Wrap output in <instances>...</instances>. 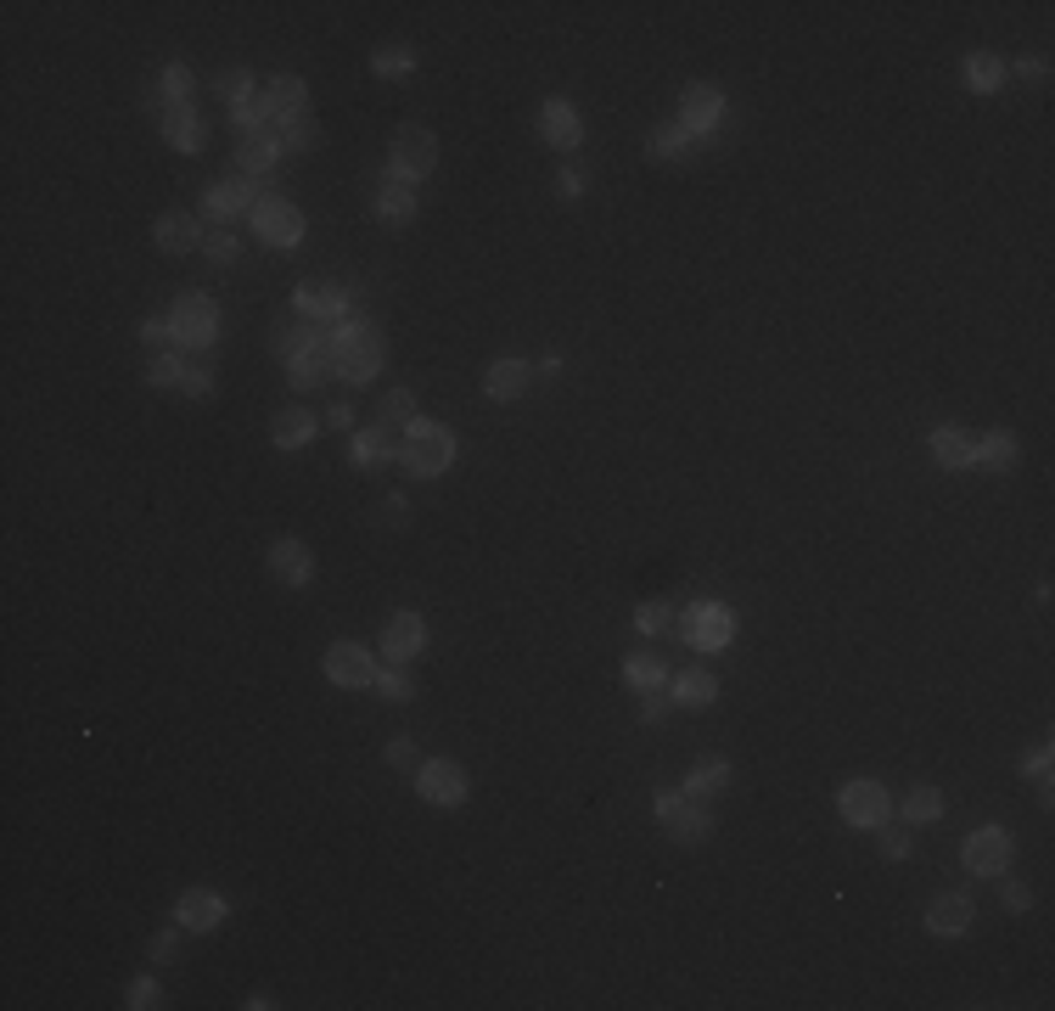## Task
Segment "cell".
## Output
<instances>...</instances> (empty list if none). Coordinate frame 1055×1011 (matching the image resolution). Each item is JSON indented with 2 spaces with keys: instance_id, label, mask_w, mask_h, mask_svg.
<instances>
[{
  "instance_id": "obj_1",
  "label": "cell",
  "mask_w": 1055,
  "mask_h": 1011,
  "mask_svg": "<svg viewBox=\"0 0 1055 1011\" xmlns=\"http://www.w3.org/2000/svg\"><path fill=\"white\" fill-rule=\"evenodd\" d=\"M331 360H337V377L342 382H371L382 371V331L366 320V315H348L337 331H331Z\"/></svg>"
},
{
  "instance_id": "obj_2",
  "label": "cell",
  "mask_w": 1055,
  "mask_h": 1011,
  "mask_svg": "<svg viewBox=\"0 0 1055 1011\" xmlns=\"http://www.w3.org/2000/svg\"><path fill=\"white\" fill-rule=\"evenodd\" d=\"M399 461H404L416 478L450 472V461H455V433L438 428V421H410L404 439H399Z\"/></svg>"
},
{
  "instance_id": "obj_3",
  "label": "cell",
  "mask_w": 1055,
  "mask_h": 1011,
  "mask_svg": "<svg viewBox=\"0 0 1055 1011\" xmlns=\"http://www.w3.org/2000/svg\"><path fill=\"white\" fill-rule=\"evenodd\" d=\"M438 168V135L432 130H421V124H404V130H393V141H388V181H399V186H416V181H427Z\"/></svg>"
},
{
  "instance_id": "obj_4",
  "label": "cell",
  "mask_w": 1055,
  "mask_h": 1011,
  "mask_svg": "<svg viewBox=\"0 0 1055 1011\" xmlns=\"http://www.w3.org/2000/svg\"><path fill=\"white\" fill-rule=\"evenodd\" d=\"M247 219H253V236H258L264 247H276V253H287V247L304 242V208H293L287 197H258Z\"/></svg>"
},
{
  "instance_id": "obj_5",
  "label": "cell",
  "mask_w": 1055,
  "mask_h": 1011,
  "mask_svg": "<svg viewBox=\"0 0 1055 1011\" xmlns=\"http://www.w3.org/2000/svg\"><path fill=\"white\" fill-rule=\"evenodd\" d=\"M1011 855H1016V842H1011L1005 826H977L972 837L960 842V866L972 871V877H1005Z\"/></svg>"
},
{
  "instance_id": "obj_6",
  "label": "cell",
  "mask_w": 1055,
  "mask_h": 1011,
  "mask_svg": "<svg viewBox=\"0 0 1055 1011\" xmlns=\"http://www.w3.org/2000/svg\"><path fill=\"white\" fill-rule=\"evenodd\" d=\"M837 809H842V820H848V826H859V831H875V826H888V815H893V798H888V787H882V782L859 776V782H848V787L837 793Z\"/></svg>"
},
{
  "instance_id": "obj_7",
  "label": "cell",
  "mask_w": 1055,
  "mask_h": 1011,
  "mask_svg": "<svg viewBox=\"0 0 1055 1011\" xmlns=\"http://www.w3.org/2000/svg\"><path fill=\"white\" fill-rule=\"evenodd\" d=\"M416 793L432 809H455V804H467V770L455 765V758H421L416 765Z\"/></svg>"
},
{
  "instance_id": "obj_8",
  "label": "cell",
  "mask_w": 1055,
  "mask_h": 1011,
  "mask_svg": "<svg viewBox=\"0 0 1055 1011\" xmlns=\"http://www.w3.org/2000/svg\"><path fill=\"white\" fill-rule=\"evenodd\" d=\"M174 331H181L186 349H214L219 337V304L208 293H181L174 298Z\"/></svg>"
},
{
  "instance_id": "obj_9",
  "label": "cell",
  "mask_w": 1055,
  "mask_h": 1011,
  "mask_svg": "<svg viewBox=\"0 0 1055 1011\" xmlns=\"http://www.w3.org/2000/svg\"><path fill=\"white\" fill-rule=\"evenodd\" d=\"M326 681L342 692H366V686H377V663L360 641H331L326 646Z\"/></svg>"
},
{
  "instance_id": "obj_10",
  "label": "cell",
  "mask_w": 1055,
  "mask_h": 1011,
  "mask_svg": "<svg viewBox=\"0 0 1055 1011\" xmlns=\"http://www.w3.org/2000/svg\"><path fill=\"white\" fill-rule=\"evenodd\" d=\"M725 119V91L719 84H685L679 96V130L685 135H714Z\"/></svg>"
},
{
  "instance_id": "obj_11",
  "label": "cell",
  "mask_w": 1055,
  "mask_h": 1011,
  "mask_svg": "<svg viewBox=\"0 0 1055 1011\" xmlns=\"http://www.w3.org/2000/svg\"><path fill=\"white\" fill-rule=\"evenodd\" d=\"M253 203H258V181H247V175H231L225 181H208V192H203V208L214 214V219H236V214H253Z\"/></svg>"
},
{
  "instance_id": "obj_12",
  "label": "cell",
  "mask_w": 1055,
  "mask_h": 1011,
  "mask_svg": "<svg viewBox=\"0 0 1055 1011\" xmlns=\"http://www.w3.org/2000/svg\"><path fill=\"white\" fill-rule=\"evenodd\" d=\"M293 309L304 320H342L348 315V282H298Z\"/></svg>"
},
{
  "instance_id": "obj_13",
  "label": "cell",
  "mask_w": 1055,
  "mask_h": 1011,
  "mask_svg": "<svg viewBox=\"0 0 1055 1011\" xmlns=\"http://www.w3.org/2000/svg\"><path fill=\"white\" fill-rule=\"evenodd\" d=\"M977 921V905H972V893H938L932 905H926V933L932 939H960L965 933V927H972Z\"/></svg>"
},
{
  "instance_id": "obj_14",
  "label": "cell",
  "mask_w": 1055,
  "mask_h": 1011,
  "mask_svg": "<svg viewBox=\"0 0 1055 1011\" xmlns=\"http://www.w3.org/2000/svg\"><path fill=\"white\" fill-rule=\"evenodd\" d=\"M157 130H163V141H168L174 152H203V141H208V124H203V113H197L192 102H168L163 119H157Z\"/></svg>"
},
{
  "instance_id": "obj_15",
  "label": "cell",
  "mask_w": 1055,
  "mask_h": 1011,
  "mask_svg": "<svg viewBox=\"0 0 1055 1011\" xmlns=\"http://www.w3.org/2000/svg\"><path fill=\"white\" fill-rule=\"evenodd\" d=\"M174 921H181L186 933H214V927L225 921V899L214 888H186L181 899H174Z\"/></svg>"
},
{
  "instance_id": "obj_16",
  "label": "cell",
  "mask_w": 1055,
  "mask_h": 1011,
  "mask_svg": "<svg viewBox=\"0 0 1055 1011\" xmlns=\"http://www.w3.org/2000/svg\"><path fill=\"white\" fill-rule=\"evenodd\" d=\"M685 641H690L696 652H719V646H730V613H725V607H708V602H696V607L685 613Z\"/></svg>"
},
{
  "instance_id": "obj_17",
  "label": "cell",
  "mask_w": 1055,
  "mask_h": 1011,
  "mask_svg": "<svg viewBox=\"0 0 1055 1011\" xmlns=\"http://www.w3.org/2000/svg\"><path fill=\"white\" fill-rule=\"evenodd\" d=\"M421 646H427V619H421V613H393V619L382 624V652H388V663H410Z\"/></svg>"
},
{
  "instance_id": "obj_18",
  "label": "cell",
  "mask_w": 1055,
  "mask_h": 1011,
  "mask_svg": "<svg viewBox=\"0 0 1055 1011\" xmlns=\"http://www.w3.org/2000/svg\"><path fill=\"white\" fill-rule=\"evenodd\" d=\"M540 135L556 146V152H573L578 141H584V119L573 113V102H562V96H551L545 108H540Z\"/></svg>"
},
{
  "instance_id": "obj_19",
  "label": "cell",
  "mask_w": 1055,
  "mask_h": 1011,
  "mask_svg": "<svg viewBox=\"0 0 1055 1011\" xmlns=\"http://www.w3.org/2000/svg\"><path fill=\"white\" fill-rule=\"evenodd\" d=\"M270 573L281 579V584H293V590H304L309 579H315V556H309V545L304 540H276L270 545Z\"/></svg>"
},
{
  "instance_id": "obj_20",
  "label": "cell",
  "mask_w": 1055,
  "mask_h": 1011,
  "mask_svg": "<svg viewBox=\"0 0 1055 1011\" xmlns=\"http://www.w3.org/2000/svg\"><path fill=\"white\" fill-rule=\"evenodd\" d=\"M152 236H157L163 253H192V247H203V225H197L186 208L157 214V219H152Z\"/></svg>"
},
{
  "instance_id": "obj_21",
  "label": "cell",
  "mask_w": 1055,
  "mask_h": 1011,
  "mask_svg": "<svg viewBox=\"0 0 1055 1011\" xmlns=\"http://www.w3.org/2000/svg\"><path fill=\"white\" fill-rule=\"evenodd\" d=\"M528 382H534V366H528V360H494V366L483 371V394H489L494 405L522 399V394H528Z\"/></svg>"
},
{
  "instance_id": "obj_22",
  "label": "cell",
  "mask_w": 1055,
  "mask_h": 1011,
  "mask_svg": "<svg viewBox=\"0 0 1055 1011\" xmlns=\"http://www.w3.org/2000/svg\"><path fill=\"white\" fill-rule=\"evenodd\" d=\"M326 377H337V360H331V337H326V344H315V349H304V355H293V360H287V382H293L298 394L320 388Z\"/></svg>"
},
{
  "instance_id": "obj_23",
  "label": "cell",
  "mask_w": 1055,
  "mask_h": 1011,
  "mask_svg": "<svg viewBox=\"0 0 1055 1011\" xmlns=\"http://www.w3.org/2000/svg\"><path fill=\"white\" fill-rule=\"evenodd\" d=\"M276 157H281V141H276V130H264V135H242V146H236V175H247V181H264L276 168Z\"/></svg>"
},
{
  "instance_id": "obj_24",
  "label": "cell",
  "mask_w": 1055,
  "mask_h": 1011,
  "mask_svg": "<svg viewBox=\"0 0 1055 1011\" xmlns=\"http://www.w3.org/2000/svg\"><path fill=\"white\" fill-rule=\"evenodd\" d=\"M1016 461H1022V439H1016L1011 428H994V433H983V439H977L972 467H983V472H1011Z\"/></svg>"
},
{
  "instance_id": "obj_25",
  "label": "cell",
  "mask_w": 1055,
  "mask_h": 1011,
  "mask_svg": "<svg viewBox=\"0 0 1055 1011\" xmlns=\"http://www.w3.org/2000/svg\"><path fill=\"white\" fill-rule=\"evenodd\" d=\"M972 456H977V439L965 433V428H938V433H932V461H938L943 472H965V467H972Z\"/></svg>"
},
{
  "instance_id": "obj_26",
  "label": "cell",
  "mask_w": 1055,
  "mask_h": 1011,
  "mask_svg": "<svg viewBox=\"0 0 1055 1011\" xmlns=\"http://www.w3.org/2000/svg\"><path fill=\"white\" fill-rule=\"evenodd\" d=\"M725 787H730V758H719V753H701L685 770V798H708V793H725Z\"/></svg>"
},
{
  "instance_id": "obj_27",
  "label": "cell",
  "mask_w": 1055,
  "mask_h": 1011,
  "mask_svg": "<svg viewBox=\"0 0 1055 1011\" xmlns=\"http://www.w3.org/2000/svg\"><path fill=\"white\" fill-rule=\"evenodd\" d=\"M315 433H320V421H315L304 405H287V410H276V421H270V439H276L281 450H304Z\"/></svg>"
},
{
  "instance_id": "obj_28",
  "label": "cell",
  "mask_w": 1055,
  "mask_h": 1011,
  "mask_svg": "<svg viewBox=\"0 0 1055 1011\" xmlns=\"http://www.w3.org/2000/svg\"><path fill=\"white\" fill-rule=\"evenodd\" d=\"M663 831H668L674 842H708V837H714V815L701 809L696 798H685V804L663 820Z\"/></svg>"
},
{
  "instance_id": "obj_29",
  "label": "cell",
  "mask_w": 1055,
  "mask_h": 1011,
  "mask_svg": "<svg viewBox=\"0 0 1055 1011\" xmlns=\"http://www.w3.org/2000/svg\"><path fill=\"white\" fill-rule=\"evenodd\" d=\"M393 456H399V439H393L388 421L355 433V467H382V461H393Z\"/></svg>"
},
{
  "instance_id": "obj_30",
  "label": "cell",
  "mask_w": 1055,
  "mask_h": 1011,
  "mask_svg": "<svg viewBox=\"0 0 1055 1011\" xmlns=\"http://www.w3.org/2000/svg\"><path fill=\"white\" fill-rule=\"evenodd\" d=\"M264 96H270V113L287 119V113H309V84L298 73H276L270 84H264Z\"/></svg>"
},
{
  "instance_id": "obj_31",
  "label": "cell",
  "mask_w": 1055,
  "mask_h": 1011,
  "mask_svg": "<svg viewBox=\"0 0 1055 1011\" xmlns=\"http://www.w3.org/2000/svg\"><path fill=\"white\" fill-rule=\"evenodd\" d=\"M965 84H972L977 96L1005 91V57H994V51H972V57H965Z\"/></svg>"
},
{
  "instance_id": "obj_32",
  "label": "cell",
  "mask_w": 1055,
  "mask_h": 1011,
  "mask_svg": "<svg viewBox=\"0 0 1055 1011\" xmlns=\"http://www.w3.org/2000/svg\"><path fill=\"white\" fill-rule=\"evenodd\" d=\"M276 141H281V152H315V146H320L315 113H287V119H276Z\"/></svg>"
},
{
  "instance_id": "obj_33",
  "label": "cell",
  "mask_w": 1055,
  "mask_h": 1011,
  "mask_svg": "<svg viewBox=\"0 0 1055 1011\" xmlns=\"http://www.w3.org/2000/svg\"><path fill=\"white\" fill-rule=\"evenodd\" d=\"M371 214H377L382 225H410V219H416V192H410V186H399V181H388V186L377 192Z\"/></svg>"
},
{
  "instance_id": "obj_34",
  "label": "cell",
  "mask_w": 1055,
  "mask_h": 1011,
  "mask_svg": "<svg viewBox=\"0 0 1055 1011\" xmlns=\"http://www.w3.org/2000/svg\"><path fill=\"white\" fill-rule=\"evenodd\" d=\"M714 697H719V681H714L708 668H685L679 681H674V703H679V708H708Z\"/></svg>"
},
{
  "instance_id": "obj_35",
  "label": "cell",
  "mask_w": 1055,
  "mask_h": 1011,
  "mask_svg": "<svg viewBox=\"0 0 1055 1011\" xmlns=\"http://www.w3.org/2000/svg\"><path fill=\"white\" fill-rule=\"evenodd\" d=\"M624 681H629L635 692H657V686L668 681V663H663L657 652H629V663H624Z\"/></svg>"
},
{
  "instance_id": "obj_36",
  "label": "cell",
  "mask_w": 1055,
  "mask_h": 1011,
  "mask_svg": "<svg viewBox=\"0 0 1055 1011\" xmlns=\"http://www.w3.org/2000/svg\"><path fill=\"white\" fill-rule=\"evenodd\" d=\"M315 344H326V331H320V326H304V320H281V331H276V355H281V360H293V355H304V349H315Z\"/></svg>"
},
{
  "instance_id": "obj_37",
  "label": "cell",
  "mask_w": 1055,
  "mask_h": 1011,
  "mask_svg": "<svg viewBox=\"0 0 1055 1011\" xmlns=\"http://www.w3.org/2000/svg\"><path fill=\"white\" fill-rule=\"evenodd\" d=\"M276 113H270V96H264V91H253L247 102H236L231 108V124L242 130V135H264V124H270Z\"/></svg>"
},
{
  "instance_id": "obj_38",
  "label": "cell",
  "mask_w": 1055,
  "mask_h": 1011,
  "mask_svg": "<svg viewBox=\"0 0 1055 1011\" xmlns=\"http://www.w3.org/2000/svg\"><path fill=\"white\" fill-rule=\"evenodd\" d=\"M943 820V793L938 787H915L904 798V826H938Z\"/></svg>"
},
{
  "instance_id": "obj_39",
  "label": "cell",
  "mask_w": 1055,
  "mask_h": 1011,
  "mask_svg": "<svg viewBox=\"0 0 1055 1011\" xmlns=\"http://www.w3.org/2000/svg\"><path fill=\"white\" fill-rule=\"evenodd\" d=\"M410 68H416V51H410V45H377V51H371V73H377V79H404Z\"/></svg>"
},
{
  "instance_id": "obj_40",
  "label": "cell",
  "mask_w": 1055,
  "mask_h": 1011,
  "mask_svg": "<svg viewBox=\"0 0 1055 1011\" xmlns=\"http://www.w3.org/2000/svg\"><path fill=\"white\" fill-rule=\"evenodd\" d=\"M377 416L388 421V428H410V421H416V394H410V388H388L382 405H377Z\"/></svg>"
},
{
  "instance_id": "obj_41",
  "label": "cell",
  "mask_w": 1055,
  "mask_h": 1011,
  "mask_svg": "<svg viewBox=\"0 0 1055 1011\" xmlns=\"http://www.w3.org/2000/svg\"><path fill=\"white\" fill-rule=\"evenodd\" d=\"M192 84H197V79H192L186 62H168V68L157 73V96H163V102H192Z\"/></svg>"
},
{
  "instance_id": "obj_42",
  "label": "cell",
  "mask_w": 1055,
  "mask_h": 1011,
  "mask_svg": "<svg viewBox=\"0 0 1055 1011\" xmlns=\"http://www.w3.org/2000/svg\"><path fill=\"white\" fill-rule=\"evenodd\" d=\"M181 377H186V360H181V355H152V360H146V382H152V388H181Z\"/></svg>"
},
{
  "instance_id": "obj_43",
  "label": "cell",
  "mask_w": 1055,
  "mask_h": 1011,
  "mask_svg": "<svg viewBox=\"0 0 1055 1011\" xmlns=\"http://www.w3.org/2000/svg\"><path fill=\"white\" fill-rule=\"evenodd\" d=\"M377 697H388V703H410V697H416V681H410L399 663H388V668L377 674Z\"/></svg>"
},
{
  "instance_id": "obj_44",
  "label": "cell",
  "mask_w": 1055,
  "mask_h": 1011,
  "mask_svg": "<svg viewBox=\"0 0 1055 1011\" xmlns=\"http://www.w3.org/2000/svg\"><path fill=\"white\" fill-rule=\"evenodd\" d=\"M141 344L157 349V355H163L168 344H181V331H174V315H146V320H141Z\"/></svg>"
},
{
  "instance_id": "obj_45",
  "label": "cell",
  "mask_w": 1055,
  "mask_h": 1011,
  "mask_svg": "<svg viewBox=\"0 0 1055 1011\" xmlns=\"http://www.w3.org/2000/svg\"><path fill=\"white\" fill-rule=\"evenodd\" d=\"M214 96H225L231 108L247 102V96H253V73H247V68H225V73L214 79Z\"/></svg>"
},
{
  "instance_id": "obj_46",
  "label": "cell",
  "mask_w": 1055,
  "mask_h": 1011,
  "mask_svg": "<svg viewBox=\"0 0 1055 1011\" xmlns=\"http://www.w3.org/2000/svg\"><path fill=\"white\" fill-rule=\"evenodd\" d=\"M685 141H690V135H685L679 124H657L646 146H652V157H685Z\"/></svg>"
},
{
  "instance_id": "obj_47",
  "label": "cell",
  "mask_w": 1055,
  "mask_h": 1011,
  "mask_svg": "<svg viewBox=\"0 0 1055 1011\" xmlns=\"http://www.w3.org/2000/svg\"><path fill=\"white\" fill-rule=\"evenodd\" d=\"M203 253H208L214 265H236V253H242V247H236L231 231H214V236H203Z\"/></svg>"
},
{
  "instance_id": "obj_48",
  "label": "cell",
  "mask_w": 1055,
  "mask_h": 1011,
  "mask_svg": "<svg viewBox=\"0 0 1055 1011\" xmlns=\"http://www.w3.org/2000/svg\"><path fill=\"white\" fill-rule=\"evenodd\" d=\"M635 630H641V635H663V630H668V607H663V602H641V607H635Z\"/></svg>"
},
{
  "instance_id": "obj_49",
  "label": "cell",
  "mask_w": 1055,
  "mask_h": 1011,
  "mask_svg": "<svg viewBox=\"0 0 1055 1011\" xmlns=\"http://www.w3.org/2000/svg\"><path fill=\"white\" fill-rule=\"evenodd\" d=\"M181 394H186V399H208V394H214V371H208V366H186Z\"/></svg>"
},
{
  "instance_id": "obj_50",
  "label": "cell",
  "mask_w": 1055,
  "mask_h": 1011,
  "mask_svg": "<svg viewBox=\"0 0 1055 1011\" xmlns=\"http://www.w3.org/2000/svg\"><path fill=\"white\" fill-rule=\"evenodd\" d=\"M157 1000H163L157 978H135V983H130V1000H124V1005H130V1011H152Z\"/></svg>"
},
{
  "instance_id": "obj_51",
  "label": "cell",
  "mask_w": 1055,
  "mask_h": 1011,
  "mask_svg": "<svg viewBox=\"0 0 1055 1011\" xmlns=\"http://www.w3.org/2000/svg\"><path fill=\"white\" fill-rule=\"evenodd\" d=\"M904 855H910V831L904 826H893V831L882 826V860H904Z\"/></svg>"
},
{
  "instance_id": "obj_52",
  "label": "cell",
  "mask_w": 1055,
  "mask_h": 1011,
  "mask_svg": "<svg viewBox=\"0 0 1055 1011\" xmlns=\"http://www.w3.org/2000/svg\"><path fill=\"white\" fill-rule=\"evenodd\" d=\"M320 428H331V433H355V405H331V410L320 416Z\"/></svg>"
},
{
  "instance_id": "obj_53",
  "label": "cell",
  "mask_w": 1055,
  "mask_h": 1011,
  "mask_svg": "<svg viewBox=\"0 0 1055 1011\" xmlns=\"http://www.w3.org/2000/svg\"><path fill=\"white\" fill-rule=\"evenodd\" d=\"M1000 905H1005V910H1011V916H1022V910H1027V905H1033V893H1027V888H1022V882H1005V888H1000Z\"/></svg>"
},
{
  "instance_id": "obj_54",
  "label": "cell",
  "mask_w": 1055,
  "mask_h": 1011,
  "mask_svg": "<svg viewBox=\"0 0 1055 1011\" xmlns=\"http://www.w3.org/2000/svg\"><path fill=\"white\" fill-rule=\"evenodd\" d=\"M174 956H181V933H157V939H152V961L168 967Z\"/></svg>"
},
{
  "instance_id": "obj_55",
  "label": "cell",
  "mask_w": 1055,
  "mask_h": 1011,
  "mask_svg": "<svg viewBox=\"0 0 1055 1011\" xmlns=\"http://www.w3.org/2000/svg\"><path fill=\"white\" fill-rule=\"evenodd\" d=\"M388 765H421V758H416V747L399 736V742H388Z\"/></svg>"
},
{
  "instance_id": "obj_56",
  "label": "cell",
  "mask_w": 1055,
  "mask_h": 1011,
  "mask_svg": "<svg viewBox=\"0 0 1055 1011\" xmlns=\"http://www.w3.org/2000/svg\"><path fill=\"white\" fill-rule=\"evenodd\" d=\"M382 518H388V523H404V518H410V500H404V494H388V500H382Z\"/></svg>"
},
{
  "instance_id": "obj_57",
  "label": "cell",
  "mask_w": 1055,
  "mask_h": 1011,
  "mask_svg": "<svg viewBox=\"0 0 1055 1011\" xmlns=\"http://www.w3.org/2000/svg\"><path fill=\"white\" fill-rule=\"evenodd\" d=\"M663 708H668V703H663L657 692H641V719H646V725H657V719H663Z\"/></svg>"
},
{
  "instance_id": "obj_58",
  "label": "cell",
  "mask_w": 1055,
  "mask_h": 1011,
  "mask_svg": "<svg viewBox=\"0 0 1055 1011\" xmlns=\"http://www.w3.org/2000/svg\"><path fill=\"white\" fill-rule=\"evenodd\" d=\"M679 804H685V793H674V787H668V793H657V798H652V809H657V820H668V815H674V809H679Z\"/></svg>"
},
{
  "instance_id": "obj_59",
  "label": "cell",
  "mask_w": 1055,
  "mask_h": 1011,
  "mask_svg": "<svg viewBox=\"0 0 1055 1011\" xmlns=\"http://www.w3.org/2000/svg\"><path fill=\"white\" fill-rule=\"evenodd\" d=\"M556 192H562V197H578V192H584V175H578V168H562V175H556Z\"/></svg>"
},
{
  "instance_id": "obj_60",
  "label": "cell",
  "mask_w": 1055,
  "mask_h": 1011,
  "mask_svg": "<svg viewBox=\"0 0 1055 1011\" xmlns=\"http://www.w3.org/2000/svg\"><path fill=\"white\" fill-rule=\"evenodd\" d=\"M1016 73H1022V79H1044V73H1049V62H1044V57H1022V62H1016Z\"/></svg>"
},
{
  "instance_id": "obj_61",
  "label": "cell",
  "mask_w": 1055,
  "mask_h": 1011,
  "mask_svg": "<svg viewBox=\"0 0 1055 1011\" xmlns=\"http://www.w3.org/2000/svg\"><path fill=\"white\" fill-rule=\"evenodd\" d=\"M1049 758H1055V753H1049V747H1038V753L1027 758V776H1038V782H1044V776H1049Z\"/></svg>"
}]
</instances>
